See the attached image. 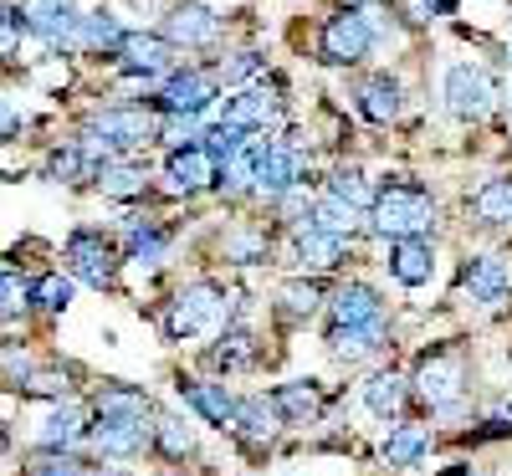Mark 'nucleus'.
Wrapping results in <instances>:
<instances>
[{"label": "nucleus", "instance_id": "f257e3e1", "mask_svg": "<svg viewBox=\"0 0 512 476\" xmlns=\"http://www.w3.org/2000/svg\"><path fill=\"white\" fill-rule=\"evenodd\" d=\"M369 226L379 236H390V241L425 236V231L436 226V200H431V190H420V185H390V190L374 195Z\"/></svg>", "mask_w": 512, "mask_h": 476}, {"label": "nucleus", "instance_id": "f03ea898", "mask_svg": "<svg viewBox=\"0 0 512 476\" xmlns=\"http://www.w3.org/2000/svg\"><path fill=\"white\" fill-rule=\"evenodd\" d=\"M369 47H374V26H369V16H364L359 6H349V11H338V16L323 21L318 57H323L328 67H354V62L369 57Z\"/></svg>", "mask_w": 512, "mask_h": 476}, {"label": "nucleus", "instance_id": "7ed1b4c3", "mask_svg": "<svg viewBox=\"0 0 512 476\" xmlns=\"http://www.w3.org/2000/svg\"><path fill=\"white\" fill-rule=\"evenodd\" d=\"M82 139H98L108 144L113 154H128V149H144L149 139H159V123L144 113V108H103L88 118Z\"/></svg>", "mask_w": 512, "mask_h": 476}, {"label": "nucleus", "instance_id": "20e7f679", "mask_svg": "<svg viewBox=\"0 0 512 476\" xmlns=\"http://www.w3.org/2000/svg\"><path fill=\"white\" fill-rule=\"evenodd\" d=\"M216 318H226V292L216 282H195V287L175 292V302H169V313H164V333L190 338V333L210 328Z\"/></svg>", "mask_w": 512, "mask_h": 476}, {"label": "nucleus", "instance_id": "39448f33", "mask_svg": "<svg viewBox=\"0 0 512 476\" xmlns=\"http://www.w3.org/2000/svg\"><path fill=\"white\" fill-rule=\"evenodd\" d=\"M62 262L77 282H88V287H113L118 277V246L98 231H72L67 236V251H62Z\"/></svg>", "mask_w": 512, "mask_h": 476}, {"label": "nucleus", "instance_id": "423d86ee", "mask_svg": "<svg viewBox=\"0 0 512 476\" xmlns=\"http://www.w3.org/2000/svg\"><path fill=\"white\" fill-rule=\"evenodd\" d=\"M164 185L175 195H200L210 185H221V159L210 154L205 144H185V149H169L164 164Z\"/></svg>", "mask_w": 512, "mask_h": 476}, {"label": "nucleus", "instance_id": "0eeeda50", "mask_svg": "<svg viewBox=\"0 0 512 476\" xmlns=\"http://www.w3.org/2000/svg\"><path fill=\"white\" fill-rule=\"evenodd\" d=\"M303 185V159L292 144H256V195L282 200Z\"/></svg>", "mask_w": 512, "mask_h": 476}, {"label": "nucleus", "instance_id": "6e6552de", "mask_svg": "<svg viewBox=\"0 0 512 476\" xmlns=\"http://www.w3.org/2000/svg\"><path fill=\"white\" fill-rule=\"evenodd\" d=\"M461 384H466V369H461V359H456V354H446V349L425 354V359H420V369H415V389H420V400L431 405V410L456 405Z\"/></svg>", "mask_w": 512, "mask_h": 476}, {"label": "nucleus", "instance_id": "1a4fd4ad", "mask_svg": "<svg viewBox=\"0 0 512 476\" xmlns=\"http://www.w3.org/2000/svg\"><path fill=\"white\" fill-rule=\"evenodd\" d=\"M492 98H497V88H492V77H487L482 67L456 62V67L446 72V108H451L456 118H482V113L492 108Z\"/></svg>", "mask_w": 512, "mask_h": 476}, {"label": "nucleus", "instance_id": "9d476101", "mask_svg": "<svg viewBox=\"0 0 512 476\" xmlns=\"http://www.w3.org/2000/svg\"><path fill=\"white\" fill-rule=\"evenodd\" d=\"M216 93H221V82H216V72H205V67H185V72H175L164 82V113H205L210 103H216Z\"/></svg>", "mask_w": 512, "mask_h": 476}, {"label": "nucleus", "instance_id": "9b49d317", "mask_svg": "<svg viewBox=\"0 0 512 476\" xmlns=\"http://www.w3.org/2000/svg\"><path fill=\"white\" fill-rule=\"evenodd\" d=\"M461 292L472 297L477 308H502V302L512 297V277H507V267L497 262V256H466Z\"/></svg>", "mask_w": 512, "mask_h": 476}, {"label": "nucleus", "instance_id": "f8f14e48", "mask_svg": "<svg viewBox=\"0 0 512 476\" xmlns=\"http://www.w3.org/2000/svg\"><path fill=\"white\" fill-rule=\"evenodd\" d=\"M164 36L175 41V47H210V41L221 36V16L210 6H200V0H180V6L164 16Z\"/></svg>", "mask_w": 512, "mask_h": 476}, {"label": "nucleus", "instance_id": "ddd939ff", "mask_svg": "<svg viewBox=\"0 0 512 476\" xmlns=\"http://www.w3.org/2000/svg\"><path fill=\"white\" fill-rule=\"evenodd\" d=\"M277 420H282V415L272 410V400H241L231 436L241 441V451H246V456H267V451H272V441H277Z\"/></svg>", "mask_w": 512, "mask_h": 476}, {"label": "nucleus", "instance_id": "4468645a", "mask_svg": "<svg viewBox=\"0 0 512 476\" xmlns=\"http://www.w3.org/2000/svg\"><path fill=\"white\" fill-rule=\"evenodd\" d=\"M118 57H123V72H134V77H159V72H169V62H175V41H169L164 31H159V36L134 31V36H123Z\"/></svg>", "mask_w": 512, "mask_h": 476}, {"label": "nucleus", "instance_id": "2eb2a0df", "mask_svg": "<svg viewBox=\"0 0 512 476\" xmlns=\"http://www.w3.org/2000/svg\"><path fill=\"white\" fill-rule=\"evenodd\" d=\"M431 272H436V251H431L425 236H405V241L390 246V277L400 287H425Z\"/></svg>", "mask_w": 512, "mask_h": 476}, {"label": "nucleus", "instance_id": "dca6fc26", "mask_svg": "<svg viewBox=\"0 0 512 476\" xmlns=\"http://www.w3.org/2000/svg\"><path fill=\"white\" fill-rule=\"evenodd\" d=\"M297 262H303V272H333L338 262H349V236L308 226L297 236Z\"/></svg>", "mask_w": 512, "mask_h": 476}, {"label": "nucleus", "instance_id": "f3484780", "mask_svg": "<svg viewBox=\"0 0 512 476\" xmlns=\"http://www.w3.org/2000/svg\"><path fill=\"white\" fill-rule=\"evenodd\" d=\"M272 410L287 420V425H308L323 415V389L318 379H292V384H277L272 389Z\"/></svg>", "mask_w": 512, "mask_h": 476}, {"label": "nucleus", "instance_id": "a211bd4d", "mask_svg": "<svg viewBox=\"0 0 512 476\" xmlns=\"http://www.w3.org/2000/svg\"><path fill=\"white\" fill-rule=\"evenodd\" d=\"M466 210H472V215H477V226H487V231L512 226V175L482 180V185L472 190V200H466Z\"/></svg>", "mask_w": 512, "mask_h": 476}, {"label": "nucleus", "instance_id": "6ab92c4d", "mask_svg": "<svg viewBox=\"0 0 512 476\" xmlns=\"http://www.w3.org/2000/svg\"><path fill=\"white\" fill-rule=\"evenodd\" d=\"M379 349H384V323H333V333H328V354L344 364L369 359Z\"/></svg>", "mask_w": 512, "mask_h": 476}, {"label": "nucleus", "instance_id": "aec40b11", "mask_svg": "<svg viewBox=\"0 0 512 476\" xmlns=\"http://www.w3.org/2000/svg\"><path fill=\"white\" fill-rule=\"evenodd\" d=\"M180 395H185V405H190V410H200L210 425H221V430H231V425H236V410H241V400H231V395H226V384L185 379V384H180Z\"/></svg>", "mask_w": 512, "mask_h": 476}, {"label": "nucleus", "instance_id": "412c9836", "mask_svg": "<svg viewBox=\"0 0 512 476\" xmlns=\"http://www.w3.org/2000/svg\"><path fill=\"white\" fill-rule=\"evenodd\" d=\"M379 313H384V302H379V292L369 282H344L333 292V302H328L333 323H379Z\"/></svg>", "mask_w": 512, "mask_h": 476}, {"label": "nucleus", "instance_id": "4be33fe9", "mask_svg": "<svg viewBox=\"0 0 512 476\" xmlns=\"http://www.w3.org/2000/svg\"><path fill=\"white\" fill-rule=\"evenodd\" d=\"M400 108H405V98H400V82H395L390 72L369 77L364 88H359V113H364L369 123H395Z\"/></svg>", "mask_w": 512, "mask_h": 476}, {"label": "nucleus", "instance_id": "5701e85b", "mask_svg": "<svg viewBox=\"0 0 512 476\" xmlns=\"http://www.w3.org/2000/svg\"><path fill=\"white\" fill-rule=\"evenodd\" d=\"M277 118V93L272 88H246L226 103V123H241L246 134H256V128H267Z\"/></svg>", "mask_w": 512, "mask_h": 476}, {"label": "nucleus", "instance_id": "b1692460", "mask_svg": "<svg viewBox=\"0 0 512 476\" xmlns=\"http://www.w3.org/2000/svg\"><path fill=\"white\" fill-rule=\"evenodd\" d=\"M93 405H98L103 420H144L149 415V395L134 384H103Z\"/></svg>", "mask_w": 512, "mask_h": 476}, {"label": "nucleus", "instance_id": "393cba45", "mask_svg": "<svg viewBox=\"0 0 512 476\" xmlns=\"http://www.w3.org/2000/svg\"><path fill=\"white\" fill-rule=\"evenodd\" d=\"M93 441H98V451H108V456H134V451H144V420H103L98 415V430H93Z\"/></svg>", "mask_w": 512, "mask_h": 476}, {"label": "nucleus", "instance_id": "a878e982", "mask_svg": "<svg viewBox=\"0 0 512 476\" xmlns=\"http://www.w3.org/2000/svg\"><path fill=\"white\" fill-rule=\"evenodd\" d=\"M364 405H369L379 420L400 415V405H405V379H400L395 369H379V374H369V379H364Z\"/></svg>", "mask_w": 512, "mask_h": 476}, {"label": "nucleus", "instance_id": "bb28decb", "mask_svg": "<svg viewBox=\"0 0 512 476\" xmlns=\"http://www.w3.org/2000/svg\"><path fill=\"white\" fill-rule=\"evenodd\" d=\"M210 359H216V369H226V374H241V369H251L256 359H262V349H256V338L246 328H226L221 333V349L210 354Z\"/></svg>", "mask_w": 512, "mask_h": 476}, {"label": "nucleus", "instance_id": "cd10ccee", "mask_svg": "<svg viewBox=\"0 0 512 476\" xmlns=\"http://www.w3.org/2000/svg\"><path fill=\"white\" fill-rule=\"evenodd\" d=\"M98 190H103L108 200H134V195H144V169L108 159V164L98 169Z\"/></svg>", "mask_w": 512, "mask_h": 476}, {"label": "nucleus", "instance_id": "c85d7f7f", "mask_svg": "<svg viewBox=\"0 0 512 476\" xmlns=\"http://www.w3.org/2000/svg\"><path fill=\"white\" fill-rule=\"evenodd\" d=\"M425 446H431V430H425V425H400V430L384 436V461H390V466H410V461L425 456Z\"/></svg>", "mask_w": 512, "mask_h": 476}, {"label": "nucleus", "instance_id": "c756f323", "mask_svg": "<svg viewBox=\"0 0 512 476\" xmlns=\"http://www.w3.org/2000/svg\"><path fill=\"white\" fill-rule=\"evenodd\" d=\"M82 441V415L67 405V410H57L52 420H41V430H36V446L41 451H67V446H77Z\"/></svg>", "mask_w": 512, "mask_h": 476}, {"label": "nucleus", "instance_id": "7c9ffc66", "mask_svg": "<svg viewBox=\"0 0 512 476\" xmlns=\"http://www.w3.org/2000/svg\"><path fill=\"white\" fill-rule=\"evenodd\" d=\"M313 226H323V231H338V236H349V231L359 226V205L328 190V195L313 205Z\"/></svg>", "mask_w": 512, "mask_h": 476}, {"label": "nucleus", "instance_id": "2f4dec72", "mask_svg": "<svg viewBox=\"0 0 512 476\" xmlns=\"http://www.w3.org/2000/svg\"><path fill=\"white\" fill-rule=\"evenodd\" d=\"M154 451H159L164 461H185V456L195 451V436L185 430V420H175V415L154 420Z\"/></svg>", "mask_w": 512, "mask_h": 476}, {"label": "nucleus", "instance_id": "473e14b6", "mask_svg": "<svg viewBox=\"0 0 512 476\" xmlns=\"http://www.w3.org/2000/svg\"><path fill=\"white\" fill-rule=\"evenodd\" d=\"M123 36H128V31H118V21H113L108 11L82 16V47H88V52H118Z\"/></svg>", "mask_w": 512, "mask_h": 476}, {"label": "nucleus", "instance_id": "72a5a7b5", "mask_svg": "<svg viewBox=\"0 0 512 476\" xmlns=\"http://www.w3.org/2000/svg\"><path fill=\"white\" fill-rule=\"evenodd\" d=\"M31 302H36V308H47V313H67V302H72V282H67L62 272L36 277V282H31Z\"/></svg>", "mask_w": 512, "mask_h": 476}, {"label": "nucleus", "instance_id": "f704fd0d", "mask_svg": "<svg viewBox=\"0 0 512 476\" xmlns=\"http://www.w3.org/2000/svg\"><path fill=\"white\" fill-rule=\"evenodd\" d=\"M21 389H26V395H36V400H67L72 395V374L67 369H31Z\"/></svg>", "mask_w": 512, "mask_h": 476}, {"label": "nucleus", "instance_id": "c9c22d12", "mask_svg": "<svg viewBox=\"0 0 512 476\" xmlns=\"http://www.w3.org/2000/svg\"><path fill=\"white\" fill-rule=\"evenodd\" d=\"M282 308L292 318H313L323 308V282H287L282 287Z\"/></svg>", "mask_w": 512, "mask_h": 476}, {"label": "nucleus", "instance_id": "e433bc0d", "mask_svg": "<svg viewBox=\"0 0 512 476\" xmlns=\"http://www.w3.org/2000/svg\"><path fill=\"white\" fill-rule=\"evenodd\" d=\"M123 251L134 256V262H149V267H159V256H164V231L144 221V226H134V231H128Z\"/></svg>", "mask_w": 512, "mask_h": 476}, {"label": "nucleus", "instance_id": "4c0bfd02", "mask_svg": "<svg viewBox=\"0 0 512 476\" xmlns=\"http://www.w3.org/2000/svg\"><path fill=\"white\" fill-rule=\"evenodd\" d=\"M200 113H164V123H159V139L169 144V149H185V144H200L205 134H200V123H195Z\"/></svg>", "mask_w": 512, "mask_h": 476}, {"label": "nucleus", "instance_id": "58836bf2", "mask_svg": "<svg viewBox=\"0 0 512 476\" xmlns=\"http://www.w3.org/2000/svg\"><path fill=\"white\" fill-rule=\"evenodd\" d=\"M226 262H241V267L267 262V241H262V236H251V231H236V236L226 241Z\"/></svg>", "mask_w": 512, "mask_h": 476}, {"label": "nucleus", "instance_id": "ea45409f", "mask_svg": "<svg viewBox=\"0 0 512 476\" xmlns=\"http://www.w3.org/2000/svg\"><path fill=\"white\" fill-rule=\"evenodd\" d=\"M328 190H333V195H344V200H354L359 210H364V205H374V190L364 185V175H359V169H338Z\"/></svg>", "mask_w": 512, "mask_h": 476}, {"label": "nucleus", "instance_id": "a19ab883", "mask_svg": "<svg viewBox=\"0 0 512 476\" xmlns=\"http://www.w3.org/2000/svg\"><path fill=\"white\" fill-rule=\"evenodd\" d=\"M262 67H267V62H262V52H236V57L221 67V77L231 82V88H241V82H251Z\"/></svg>", "mask_w": 512, "mask_h": 476}, {"label": "nucleus", "instance_id": "79ce46f5", "mask_svg": "<svg viewBox=\"0 0 512 476\" xmlns=\"http://www.w3.org/2000/svg\"><path fill=\"white\" fill-rule=\"evenodd\" d=\"M62 11H72L67 0H26V16H31V31H36V36L47 31V26H52Z\"/></svg>", "mask_w": 512, "mask_h": 476}, {"label": "nucleus", "instance_id": "37998d69", "mask_svg": "<svg viewBox=\"0 0 512 476\" xmlns=\"http://www.w3.org/2000/svg\"><path fill=\"white\" fill-rule=\"evenodd\" d=\"M26 302H31V287H21V282H16V272H6V318H16V313L26 308Z\"/></svg>", "mask_w": 512, "mask_h": 476}, {"label": "nucleus", "instance_id": "c03bdc74", "mask_svg": "<svg viewBox=\"0 0 512 476\" xmlns=\"http://www.w3.org/2000/svg\"><path fill=\"white\" fill-rule=\"evenodd\" d=\"M36 476H88V466L82 461H72V456H57V461H47Z\"/></svg>", "mask_w": 512, "mask_h": 476}, {"label": "nucleus", "instance_id": "a18cd8bd", "mask_svg": "<svg viewBox=\"0 0 512 476\" xmlns=\"http://www.w3.org/2000/svg\"><path fill=\"white\" fill-rule=\"evenodd\" d=\"M441 476H472V466H446Z\"/></svg>", "mask_w": 512, "mask_h": 476}, {"label": "nucleus", "instance_id": "49530a36", "mask_svg": "<svg viewBox=\"0 0 512 476\" xmlns=\"http://www.w3.org/2000/svg\"><path fill=\"white\" fill-rule=\"evenodd\" d=\"M349 6H369V0H349Z\"/></svg>", "mask_w": 512, "mask_h": 476}]
</instances>
